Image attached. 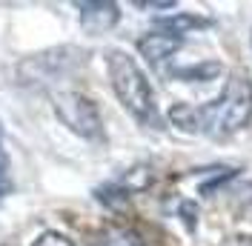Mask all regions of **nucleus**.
I'll return each instance as SVG.
<instances>
[{
  "label": "nucleus",
  "instance_id": "nucleus-5",
  "mask_svg": "<svg viewBox=\"0 0 252 246\" xmlns=\"http://www.w3.org/2000/svg\"><path fill=\"white\" fill-rule=\"evenodd\" d=\"M121 20V6L109 0H92V3H80V26L86 34L100 37L118 26Z\"/></svg>",
  "mask_w": 252,
  "mask_h": 246
},
{
  "label": "nucleus",
  "instance_id": "nucleus-6",
  "mask_svg": "<svg viewBox=\"0 0 252 246\" xmlns=\"http://www.w3.org/2000/svg\"><path fill=\"white\" fill-rule=\"evenodd\" d=\"M89 246H146V244H143V238L135 229L115 223V226H106V229L97 232L89 241Z\"/></svg>",
  "mask_w": 252,
  "mask_h": 246
},
{
  "label": "nucleus",
  "instance_id": "nucleus-11",
  "mask_svg": "<svg viewBox=\"0 0 252 246\" xmlns=\"http://www.w3.org/2000/svg\"><path fill=\"white\" fill-rule=\"evenodd\" d=\"M15 189V178H12V160H9V152H6V143L0 138V200L6 195H12Z\"/></svg>",
  "mask_w": 252,
  "mask_h": 246
},
{
  "label": "nucleus",
  "instance_id": "nucleus-14",
  "mask_svg": "<svg viewBox=\"0 0 252 246\" xmlns=\"http://www.w3.org/2000/svg\"><path fill=\"white\" fill-rule=\"evenodd\" d=\"M223 246H252V238L250 235H238V238H229Z\"/></svg>",
  "mask_w": 252,
  "mask_h": 246
},
{
  "label": "nucleus",
  "instance_id": "nucleus-4",
  "mask_svg": "<svg viewBox=\"0 0 252 246\" xmlns=\"http://www.w3.org/2000/svg\"><path fill=\"white\" fill-rule=\"evenodd\" d=\"M184 46V37H175L169 31H149L138 40V49H141L143 61L149 66H155L158 72L166 69V63L172 61V55H178V49Z\"/></svg>",
  "mask_w": 252,
  "mask_h": 246
},
{
  "label": "nucleus",
  "instance_id": "nucleus-8",
  "mask_svg": "<svg viewBox=\"0 0 252 246\" xmlns=\"http://www.w3.org/2000/svg\"><path fill=\"white\" fill-rule=\"evenodd\" d=\"M169 123L178 126L187 135H204V118H201V106H189V103H175L169 109Z\"/></svg>",
  "mask_w": 252,
  "mask_h": 246
},
{
  "label": "nucleus",
  "instance_id": "nucleus-3",
  "mask_svg": "<svg viewBox=\"0 0 252 246\" xmlns=\"http://www.w3.org/2000/svg\"><path fill=\"white\" fill-rule=\"evenodd\" d=\"M52 97V109L61 118L66 129H72L75 135L86 140L103 138V123H100V112L86 94L75 92V89H55L49 94Z\"/></svg>",
  "mask_w": 252,
  "mask_h": 246
},
{
  "label": "nucleus",
  "instance_id": "nucleus-10",
  "mask_svg": "<svg viewBox=\"0 0 252 246\" xmlns=\"http://www.w3.org/2000/svg\"><path fill=\"white\" fill-rule=\"evenodd\" d=\"M220 72V63H195V66H187V69H175L172 75L175 77H184V80H209V77H215Z\"/></svg>",
  "mask_w": 252,
  "mask_h": 246
},
{
  "label": "nucleus",
  "instance_id": "nucleus-13",
  "mask_svg": "<svg viewBox=\"0 0 252 246\" xmlns=\"http://www.w3.org/2000/svg\"><path fill=\"white\" fill-rule=\"evenodd\" d=\"M181 215H184V223H187L189 229H195V203H184Z\"/></svg>",
  "mask_w": 252,
  "mask_h": 246
},
{
  "label": "nucleus",
  "instance_id": "nucleus-9",
  "mask_svg": "<svg viewBox=\"0 0 252 246\" xmlns=\"http://www.w3.org/2000/svg\"><path fill=\"white\" fill-rule=\"evenodd\" d=\"M115 184L121 186L126 195L141 192V189H146V186L152 184V169H149V166H132V169L126 172L121 181H115Z\"/></svg>",
  "mask_w": 252,
  "mask_h": 246
},
{
  "label": "nucleus",
  "instance_id": "nucleus-2",
  "mask_svg": "<svg viewBox=\"0 0 252 246\" xmlns=\"http://www.w3.org/2000/svg\"><path fill=\"white\" fill-rule=\"evenodd\" d=\"M204 118V135H232L244 129L252 118V80L247 72H232L223 83V92L215 103L201 106Z\"/></svg>",
  "mask_w": 252,
  "mask_h": 246
},
{
  "label": "nucleus",
  "instance_id": "nucleus-12",
  "mask_svg": "<svg viewBox=\"0 0 252 246\" xmlns=\"http://www.w3.org/2000/svg\"><path fill=\"white\" fill-rule=\"evenodd\" d=\"M32 246H75V244L66 235H61V232H43L40 238H34Z\"/></svg>",
  "mask_w": 252,
  "mask_h": 246
},
{
  "label": "nucleus",
  "instance_id": "nucleus-7",
  "mask_svg": "<svg viewBox=\"0 0 252 246\" xmlns=\"http://www.w3.org/2000/svg\"><path fill=\"white\" fill-rule=\"evenodd\" d=\"M212 20L209 17H198V15H172V17H158V29L160 31H169L175 37H184L189 31H198V29H209Z\"/></svg>",
  "mask_w": 252,
  "mask_h": 246
},
{
  "label": "nucleus",
  "instance_id": "nucleus-1",
  "mask_svg": "<svg viewBox=\"0 0 252 246\" xmlns=\"http://www.w3.org/2000/svg\"><path fill=\"white\" fill-rule=\"evenodd\" d=\"M106 72H109L112 89L126 112L143 126L160 129L163 121H160V112L155 103V92H152L146 75L141 72V66L135 63V58H129L124 49H109L106 52Z\"/></svg>",
  "mask_w": 252,
  "mask_h": 246
}]
</instances>
